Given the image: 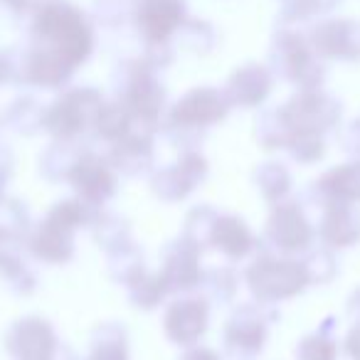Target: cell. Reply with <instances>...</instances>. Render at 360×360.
<instances>
[{"instance_id": "14", "label": "cell", "mask_w": 360, "mask_h": 360, "mask_svg": "<svg viewBox=\"0 0 360 360\" xmlns=\"http://www.w3.org/2000/svg\"><path fill=\"white\" fill-rule=\"evenodd\" d=\"M207 158L198 148L180 150L178 160L165 168L150 170V191L163 202H180L191 198L207 178Z\"/></svg>"}, {"instance_id": "5", "label": "cell", "mask_w": 360, "mask_h": 360, "mask_svg": "<svg viewBox=\"0 0 360 360\" xmlns=\"http://www.w3.org/2000/svg\"><path fill=\"white\" fill-rule=\"evenodd\" d=\"M269 70L281 82L296 89H321L326 82V65L311 47L309 35L296 25H281L269 47Z\"/></svg>"}, {"instance_id": "49", "label": "cell", "mask_w": 360, "mask_h": 360, "mask_svg": "<svg viewBox=\"0 0 360 360\" xmlns=\"http://www.w3.org/2000/svg\"><path fill=\"white\" fill-rule=\"evenodd\" d=\"M0 121H3V119H0Z\"/></svg>"}, {"instance_id": "7", "label": "cell", "mask_w": 360, "mask_h": 360, "mask_svg": "<svg viewBox=\"0 0 360 360\" xmlns=\"http://www.w3.org/2000/svg\"><path fill=\"white\" fill-rule=\"evenodd\" d=\"M104 94L94 86H72L65 89L52 104L45 106L42 131L52 141L79 143L84 134L94 129V121L104 106Z\"/></svg>"}, {"instance_id": "23", "label": "cell", "mask_w": 360, "mask_h": 360, "mask_svg": "<svg viewBox=\"0 0 360 360\" xmlns=\"http://www.w3.org/2000/svg\"><path fill=\"white\" fill-rule=\"evenodd\" d=\"M210 247L220 252L225 259L242 262L259 247V240L247 225L245 217L240 215H217L215 227H212Z\"/></svg>"}, {"instance_id": "41", "label": "cell", "mask_w": 360, "mask_h": 360, "mask_svg": "<svg viewBox=\"0 0 360 360\" xmlns=\"http://www.w3.org/2000/svg\"><path fill=\"white\" fill-rule=\"evenodd\" d=\"M91 18L101 27H121L131 20V0H94Z\"/></svg>"}, {"instance_id": "42", "label": "cell", "mask_w": 360, "mask_h": 360, "mask_svg": "<svg viewBox=\"0 0 360 360\" xmlns=\"http://www.w3.org/2000/svg\"><path fill=\"white\" fill-rule=\"evenodd\" d=\"M340 148L350 155V158H360V119H353L343 131H340Z\"/></svg>"}, {"instance_id": "1", "label": "cell", "mask_w": 360, "mask_h": 360, "mask_svg": "<svg viewBox=\"0 0 360 360\" xmlns=\"http://www.w3.org/2000/svg\"><path fill=\"white\" fill-rule=\"evenodd\" d=\"M32 13L35 15L30 22V40L79 70L96 47L91 18L70 0H47Z\"/></svg>"}, {"instance_id": "32", "label": "cell", "mask_w": 360, "mask_h": 360, "mask_svg": "<svg viewBox=\"0 0 360 360\" xmlns=\"http://www.w3.org/2000/svg\"><path fill=\"white\" fill-rule=\"evenodd\" d=\"M202 296H205L210 304H232L240 289V276L232 266H215V269H205L200 281Z\"/></svg>"}, {"instance_id": "43", "label": "cell", "mask_w": 360, "mask_h": 360, "mask_svg": "<svg viewBox=\"0 0 360 360\" xmlns=\"http://www.w3.org/2000/svg\"><path fill=\"white\" fill-rule=\"evenodd\" d=\"M343 353L350 360H360V323H353L343 338Z\"/></svg>"}, {"instance_id": "34", "label": "cell", "mask_w": 360, "mask_h": 360, "mask_svg": "<svg viewBox=\"0 0 360 360\" xmlns=\"http://www.w3.org/2000/svg\"><path fill=\"white\" fill-rule=\"evenodd\" d=\"M343 0H281V22L284 25H304L311 20L328 18Z\"/></svg>"}, {"instance_id": "19", "label": "cell", "mask_w": 360, "mask_h": 360, "mask_svg": "<svg viewBox=\"0 0 360 360\" xmlns=\"http://www.w3.org/2000/svg\"><path fill=\"white\" fill-rule=\"evenodd\" d=\"M321 217L316 222V240L328 250H350L360 242V207L348 202H316Z\"/></svg>"}, {"instance_id": "25", "label": "cell", "mask_w": 360, "mask_h": 360, "mask_svg": "<svg viewBox=\"0 0 360 360\" xmlns=\"http://www.w3.org/2000/svg\"><path fill=\"white\" fill-rule=\"evenodd\" d=\"M84 360H131L129 333L124 326L119 321H106L96 326Z\"/></svg>"}, {"instance_id": "21", "label": "cell", "mask_w": 360, "mask_h": 360, "mask_svg": "<svg viewBox=\"0 0 360 360\" xmlns=\"http://www.w3.org/2000/svg\"><path fill=\"white\" fill-rule=\"evenodd\" d=\"M153 136L150 131L143 129H134L124 136V139L114 141L109 146V163L116 168L119 175L126 178H139L153 170L155 165V146H153Z\"/></svg>"}, {"instance_id": "6", "label": "cell", "mask_w": 360, "mask_h": 360, "mask_svg": "<svg viewBox=\"0 0 360 360\" xmlns=\"http://www.w3.org/2000/svg\"><path fill=\"white\" fill-rule=\"evenodd\" d=\"M245 284L252 291L255 301L269 306L296 299L311 286L304 262L269 250L255 257V262L245 269Z\"/></svg>"}, {"instance_id": "18", "label": "cell", "mask_w": 360, "mask_h": 360, "mask_svg": "<svg viewBox=\"0 0 360 360\" xmlns=\"http://www.w3.org/2000/svg\"><path fill=\"white\" fill-rule=\"evenodd\" d=\"M158 271L163 274L170 294H173V291L200 289L202 274H205V266H202V250L180 235L178 240L165 245L163 255H160Z\"/></svg>"}, {"instance_id": "29", "label": "cell", "mask_w": 360, "mask_h": 360, "mask_svg": "<svg viewBox=\"0 0 360 360\" xmlns=\"http://www.w3.org/2000/svg\"><path fill=\"white\" fill-rule=\"evenodd\" d=\"M42 119H45V104H40L32 94H22L18 99H13V104L6 111V121L20 136L40 134Z\"/></svg>"}, {"instance_id": "46", "label": "cell", "mask_w": 360, "mask_h": 360, "mask_svg": "<svg viewBox=\"0 0 360 360\" xmlns=\"http://www.w3.org/2000/svg\"><path fill=\"white\" fill-rule=\"evenodd\" d=\"M348 319L353 321V323H360V286L348 299Z\"/></svg>"}, {"instance_id": "17", "label": "cell", "mask_w": 360, "mask_h": 360, "mask_svg": "<svg viewBox=\"0 0 360 360\" xmlns=\"http://www.w3.org/2000/svg\"><path fill=\"white\" fill-rule=\"evenodd\" d=\"M210 328V301L205 296H183L168 304L163 314V333L180 348H193Z\"/></svg>"}, {"instance_id": "4", "label": "cell", "mask_w": 360, "mask_h": 360, "mask_svg": "<svg viewBox=\"0 0 360 360\" xmlns=\"http://www.w3.org/2000/svg\"><path fill=\"white\" fill-rule=\"evenodd\" d=\"M230 109L232 106L222 89H217V86H195V89L186 91L170 106L160 131L168 136L170 143H178L180 150L195 148L202 131L225 121Z\"/></svg>"}, {"instance_id": "36", "label": "cell", "mask_w": 360, "mask_h": 360, "mask_svg": "<svg viewBox=\"0 0 360 360\" xmlns=\"http://www.w3.org/2000/svg\"><path fill=\"white\" fill-rule=\"evenodd\" d=\"M94 232L96 245L101 247L104 252L119 250V247L129 245L134 237H131V227L129 222L124 220L121 215H114V212H99V217L94 220V225L89 227Z\"/></svg>"}, {"instance_id": "11", "label": "cell", "mask_w": 360, "mask_h": 360, "mask_svg": "<svg viewBox=\"0 0 360 360\" xmlns=\"http://www.w3.org/2000/svg\"><path fill=\"white\" fill-rule=\"evenodd\" d=\"M186 0H131V20L143 40V50L173 47V40L188 20Z\"/></svg>"}, {"instance_id": "28", "label": "cell", "mask_w": 360, "mask_h": 360, "mask_svg": "<svg viewBox=\"0 0 360 360\" xmlns=\"http://www.w3.org/2000/svg\"><path fill=\"white\" fill-rule=\"evenodd\" d=\"M79 143H67V141H52L47 146V150L40 155V173L45 175L52 183H67V175H70L75 160L82 153Z\"/></svg>"}, {"instance_id": "9", "label": "cell", "mask_w": 360, "mask_h": 360, "mask_svg": "<svg viewBox=\"0 0 360 360\" xmlns=\"http://www.w3.org/2000/svg\"><path fill=\"white\" fill-rule=\"evenodd\" d=\"M279 319L269 304H240L222 326V345L232 360H257L269 340L271 323Z\"/></svg>"}, {"instance_id": "15", "label": "cell", "mask_w": 360, "mask_h": 360, "mask_svg": "<svg viewBox=\"0 0 360 360\" xmlns=\"http://www.w3.org/2000/svg\"><path fill=\"white\" fill-rule=\"evenodd\" d=\"M67 183L75 191V198L91 207H104L119 193V173L109 163V158L91 148H84L75 160Z\"/></svg>"}, {"instance_id": "22", "label": "cell", "mask_w": 360, "mask_h": 360, "mask_svg": "<svg viewBox=\"0 0 360 360\" xmlns=\"http://www.w3.org/2000/svg\"><path fill=\"white\" fill-rule=\"evenodd\" d=\"M316 202H348L360 205V158H350L326 170L311 183Z\"/></svg>"}, {"instance_id": "12", "label": "cell", "mask_w": 360, "mask_h": 360, "mask_svg": "<svg viewBox=\"0 0 360 360\" xmlns=\"http://www.w3.org/2000/svg\"><path fill=\"white\" fill-rule=\"evenodd\" d=\"M316 242V225L306 215L304 205L296 200H284L271 205L264 225V245L276 255H299L309 252Z\"/></svg>"}, {"instance_id": "24", "label": "cell", "mask_w": 360, "mask_h": 360, "mask_svg": "<svg viewBox=\"0 0 360 360\" xmlns=\"http://www.w3.org/2000/svg\"><path fill=\"white\" fill-rule=\"evenodd\" d=\"M20 242L8 240L0 247V276L6 279L8 289L18 296H30L37 289V274L27 266L25 257L20 255Z\"/></svg>"}, {"instance_id": "20", "label": "cell", "mask_w": 360, "mask_h": 360, "mask_svg": "<svg viewBox=\"0 0 360 360\" xmlns=\"http://www.w3.org/2000/svg\"><path fill=\"white\" fill-rule=\"evenodd\" d=\"M274 82L276 77L269 70V65L245 62V65L232 72L222 91H225L232 109H259L269 99Z\"/></svg>"}, {"instance_id": "48", "label": "cell", "mask_w": 360, "mask_h": 360, "mask_svg": "<svg viewBox=\"0 0 360 360\" xmlns=\"http://www.w3.org/2000/svg\"><path fill=\"white\" fill-rule=\"evenodd\" d=\"M8 240H11V237H8V235H6V230H3V227H0V247L6 245ZM13 242H15V240H13Z\"/></svg>"}, {"instance_id": "37", "label": "cell", "mask_w": 360, "mask_h": 360, "mask_svg": "<svg viewBox=\"0 0 360 360\" xmlns=\"http://www.w3.org/2000/svg\"><path fill=\"white\" fill-rule=\"evenodd\" d=\"M217 215H220V212L210 205L193 207V210L186 215V222H183V237L191 240L195 247H200V250H207V247H210L212 227H215Z\"/></svg>"}, {"instance_id": "16", "label": "cell", "mask_w": 360, "mask_h": 360, "mask_svg": "<svg viewBox=\"0 0 360 360\" xmlns=\"http://www.w3.org/2000/svg\"><path fill=\"white\" fill-rule=\"evenodd\" d=\"M306 35L323 62H360V22L353 18H321Z\"/></svg>"}, {"instance_id": "2", "label": "cell", "mask_w": 360, "mask_h": 360, "mask_svg": "<svg viewBox=\"0 0 360 360\" xmlns=\"http://www.w3.org/2000/svg\"><path fill=\"white\" fill-rule=\"evenodd\" d=\"M158 72L160 70H155L141 55L119 62L111 75L114 99L131 114L136 129L150 131V134H158L163 126L165 101H168V91H165Z\"/></svg>"}, {"instance_id": "35", "label": "cell", "mask_w": 360, "mask_h": 360, "mask_svg": "<svg viewBox=\"0 0 360 360\" xmlns=\"http://www.w3.org/2000/svg\"><path fill=\"white\" fill-rule=\"evenodd\" d=\"M143 266H146L143 252H141V247L134 240L129 245L119 247V250L106 252V269H109V276L116 284H129Z\"/></svg>"}, {"instance_id": "33", "label": "cell", "mask_w": 360, "mask_h": 360, "mask_svg": "<svg viewBox=\"0 0 360 360\" xmlns=\"http://www.w3.org/2000/svg\"><path fill=\"white\" fill-rule=\"evenodd\" d=\"M175 45L193 52V55H207V52H212V47L217 45V32L207 20L188 18V20L183 22V27L178 30V35H175L173 47Z\"/></svg>"}, {"instance_id": "10", "label": "cell", "mask_w": 360, "mask_h": 360, "mask_svg": "<svg viewBox=\"0 0 360 360\" xmlns=\"http://www.w3.org/2000/svg\"><path fill=\"white\" fill-rule=\"evenodd\" d=\"M13 360H77L57 335L55 326L42 316H22L3 338Z\"/></svg>"}, {"instance_id": "40", "label": "cell", "mask_w": 360, "mask_h": 360, "mask_svg": "<svg viewBox=\"0 0 360 360\" xmlns=\"http://www.w3.org/2000/svg\"><path fill=\"white\" fill-rule=\"evenodd\" d=\"M284 150H289V155L296 163L314 165V163H319V160H323L326 141H323V136H319V134H301V136H294Z\"/></svg>"}, {"instance_id": "8", "label": "cell", "mask_w": 360, "mask_h": 360, "mask_svg": "<svg viewBox=\"0 0 360 360\" xmlns=\"http://www.w3.org/2000/svg\"><path fill=\"white\" fill-rule=\"evenodd\" d=\"M276 114L289 134V141L301 134L326 136L340 124L343 104L333 94L323 91V86L321 89H296L294 96L276 106Z\"/></svg>"}, {"instance_id": "31", "label": "cell", "mask_w": 360, "mask_h": 360, "mask_svg": "<svg viewBox=\"0 0 360 360\" xmlns=\"http://www.w3.org/2000/svg\"><path fill=\"white\" fill-rule=\"evenodd\" d=\"M340 345L333 335V326L330 319L323 321L321 328H316L314 333L304 335V338L296 343V360H338Z\"/></svg>"}, {"instance_id": "47", "label": "cell", "mask_w": 360, "mask_h": 360, "mask_svg": "<svg viewBox=\"0 0 360 360\" xmlns=\"http://www.w3.org/2000/svg\"><path fill=\"white\" fill-rule=\"evenodd\" d=\"M13 79V70H11V57L8 55H0V84H6V82Z\"/></svg>"}, {"instance_id": "30", "label": "cell", "mask_w": 360, "mask_h": 360, "mask_svg": "<svg viewBox=\"0 0 360 360\" xmlns=\"http://www.w3.org/2000/svg\"><path fill=\"white\" fill-rule=\"evenodd\" d=\"M134 129H136V124H134V119H131L129 111H126L116 99H111V101H104V106H101L91 131H94L96 139H101L104 143L111 146L114 141L124 139V136Z\"/></svg>"}, {"instance_id": "45", "label": "cell", "mask_w": 360, "mask_h": 360, "mask_svg": "<svg viewBox=\"0 0 360 360\" xmlns=\"http://www.w3.org/2000/svg\"><path fill=\"white\" fill-rule=\"evenodd\" d=\"M13 15H22L27 11H35V0H0Z\"/></svg>"}, {"instance_id": "26", "label": "cell", "mask_w": 360, "mask_h": 360, "mask_svg": "<svg viewBox=\"0 0 360 360\" xmlns=\"http://www.w3.org/2000/svg\"><path fill=\"white\" fill-rule=\"evenodd\" d=\"M255 188L259 193V198L269 205H279L289 198L291 186H294V178H291V170L286 168L281 160H264L255 168Z\"/></svg>"}, {"instance_id": "13", "label": "cell", "mask_w": 360, "mask_h": 360, "mask_svg": "<svg viewBox=\"0 0 360 360\" xmlns=\"http://www.w3.org/2000/svg\"><path fill=\"white\" fill-rule=\"evenodd\" d=\"M11 70H13L11 82L22 86H32V89H47V91L67 86L77 72L60 55H55L52 50H47V47L37 45L32 40L22 50L13 52Z\"/></svg>"}, {"instance_id": "27", "label": "cell", "mask_w": 360, "mask_h": 360, "mask_svg": "<svg viewBox=\"0 0 360 360\" xmlns=\"http://www.w3.org/2000/svg\"><path fill=\"white\" fill-rule=\"evenodd\" d=\"M124 286H126V294H129L131 306H136V309H141V311L158 309L165 296L170 294L163 274H160V271H150L148 266H143V269Z\"/></svg>"}, {"instance_id": "44", "label": "cell", "mask_w": 360, "mask_h": 360, "mask_svg": "<svg viewBox=\"0 0 360 360\" xmlns=\"http://www.w3.org/2000/svg\"><path fill=\"white\" fill-rule=\"evenodd\" d=\"M180 360H222V358L212 348H205V345L198 343L193 348H186V353H183Z\"/></svg>"}, {"instance_id": "3", "label": "cell", "mask_w": 360, "mask_h": 360, "mask_svg": "<svg viewBox=\"0 0 360 360\" xmlns=\"http://www.w3.org/2000/svg\"><path fill=\"white\" fill-rule=\"evenodd\" d=\"M99 207L82 202L79 198H67L52 205V210L42 217V222L27 235V252L37 262L52 266H62L75 259L77 232L91 227L99 217Z\"/></svg>"}, {"instance_id": "38", "label": "cell", "mask_w": 360, "mask_h": 360, "mask_svg": "<svg viewBox=\"0 0 360 360\" xmlns=\"http://www.w3.org/2000/svg\"><path fill=\"white\" fill-rule=\"evenodd\" d=\"M0 227L15 242L27 240L30 235V212L20 200H0Z\"/></svg>"}, {"instance_id": "39", "label": "cell", "mask_w": 360, "mask_h": 360, "mask_svg": "<svg viewBox=\"0 0 360 360\" xmlns=\"http://www.w3.org/2000/svg\"><path fill=\"white\" fill-rule=\"evenodd\" d=\"M301 262H304V269L309 274V284L326 286L338 274V259H335L333 250H328V247H319V250L309 252V257Z\"/></svg>"}]
</instances>
